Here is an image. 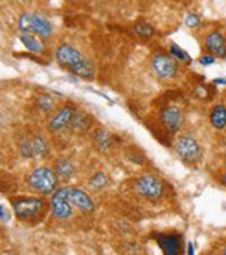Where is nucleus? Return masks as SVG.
Returning <instances> with one entry per match:
<instances>
[{
  "mask_svg": "<svg viewBox=\"0 0 226 255\" xmlns=\"http://www.w3.org/2000/svg\"><path fill=\"white\" fill-rule=\"evenodd\" d=\"M54 58L62 67L68 68L74 76L80 79H92L94 77V65L79 52V50L70 44H62L54 50Z\"/></svg>",
  "mask_w": 226,
  "mask_h": 255,
  "instance_id": "obj_1",
  "label": "nucleus"
},
{
  "mask_svg": "<svg viewBox=\"0 0 226 255\" xmlns=\"http://www.w3.org/2000/svg\"><path fill=\"white\" fill-rule=\"evenodd\" d=\"M27 184L41 195H50L56 190V186H58V174L51 168L39 166L29 174Z\"/></svg>",
  "mask_w": 226,
  "mask_h": 255,
  "instance_id": "obj_2",
  "label": "nucleus"
},
{
  "mask_svg": "<svg viewBox=\"0 0 226 255\" xmlns=\"http://www.w3.org/2000/svg\"><path fill=\"white\" fill-rule=\"evenodd\" d=\"M15 216L21 221H29L38 216L44 207V201L35 196H15L11 199Z\"/></svg>",
  "mask_w": 226,
  "mask_h": 255,
  "instance_id": "obj_3",
  "label": "nucleus"
},
{
  "mask_svg": "<svg viewBox=\"0 0 226 255\" xmlns=\"http://www.w3.org/2000/svg\"><path fill=\"white\" fill-rule=\"evenodd\" d=\"M50 212L58 219H68L73 215V204L70 201V187H61L51 193Z\"/></svg>",
  "mask_w": 226,
  "mask_h": 255,
  "instance_id": "obj_4",
  "label": "nucleus"
},
{
  "mask_svg": "<svg viewBox=\"0 0 226 255\" xmlns=\"http://www.w3.org/2000/svg\"><path fill=\"white\" fill-rule=\"evenodd\" d=\"M151 67L160 79H172L178 73L177 59L164 53H155L151 59Z\"/></svg>",
  "mask_w": 226,
  "mask_h": 255,
  "instance_id": "obj_5",
  "label": "nucleus"
},
{
  "mask_svg": "<svg viewBox=\"0 0 226 255\" xmlns=\"http://www.w3.org/2000/svg\"><path fill=\"white\" fill-rule=\"evenodd\" d=\"M175 151L186 163H196L201 157V146L192 136H181L175 143Z\"/></svg>",
  "mask_w": 226,
  "mask_h": 255,
  "instance_id": "obj_6",
  "label": "nucleus"
},
{
  "mask_svg": "<svg viewBox=\"0 0 226 255\" xmlns=\"http://www.w3.org/2000/svg\"><path fill=\"white\" fill-rule=\"evenodd\" d=\"M136 192L146 199L155 201L163 195V184L155 175L146 174L136 181Z\"/></svg>",
  "mask_w": 226,
  "mask_h": 255,
  "instance_id": "obj_7",
  "label": "nucleus"
},
{
  "mask_svg": "<svg viewBox=\"0 0 226 255\" xmlns=\"http://www.w3.org/2000/svg\"><path fill=\"white\" fill-rule=\"evenodd\" d=\"M76 109L73 106H64L56 112L47 124V128L50 133H61L62 130L68 128L71 126V121L74 118Z\"/></svg>",
  "mask_w": 226,
  "mask_h": 255,
  "instance_id": "obj_8",
  "label": "nucleus"
},
{
  "mask_svg": "<svg viewBox=\"0 0 226 255\" xmlns=\"http://www.w3.org/2000/svg\"><path fill=\"white\" fill-rule=\"evenodd\" d=\"M205 47L213 56L222 58V59L226 58V39L220 32L217 30L210 32L205 36Z\"/></svg>",
  "mask_w": 226,
  "mask_h": 255,
  "instance_id": "obj_9",
  "label": "nucleus"
},
{
  "mask_svg": "<svg viewBox=\"0 0 226 255\" xmlns=\"http://www.w3.org/2000/svg\"><path fill=\"white\" fill-rule=\"evenodd\" d=\"M161 123L171 133H177L183 126L181 111L177 106H166L161 112Z\"/></svg>",
  "mask_w": 226,
  "mask_h": 255,
  "instance_id": "obj_10",
  "label": "nucleus"
},
{
  "mask_svg": "<svg viewBox=\"0 0 226 255\" xmlns=\"http://www.w3.org/2000/svg\"><path fill=\"white\" fill-rule=\"evenodd\" d=\"M155 242L166 255H178L181 252V237L177 234H157Z\"/></svg>",
  "mask_w": 226,
  "mask_h": 255,
  "instance_id": "obj_11",
  "label": "nucleus"
},
{
  "mask_svg": "<svg viewBox=\"0 0 226 255\" xmlns=\"http://www.w3.org/2000/svg\"><path fill=\"white\" fill-rule=\"evenodd\" d=\"M70 201L74 207H77L83 213H91L95 210V204L91 196L82 189H70Z\"/></svg>",
  "mask_w": 226,
  "mask_h": 255,
  "instance_id": "obj_12",
  "label": "nucleus"
},
{
  "mask_svg": "<svg viewBox=\"0 0 226 255\" xmlns=\"http://www.w3.org/2000/svg\"><path fill=\"white\" fill-rule=\"evenodd\" d=\"M30 32L38 35L39 38H48L53 32V26L48 21V18H45L44 15L39 14H32V26H30Z\"/></svg>",
  "mask_w": 226,
  "mask_h": 255,
  "instance_id": "obj_13",
  "label": "nucleus"
},
{
  "mask_svg": "<svg viewBox=\"0 0 226 255\" xmlns=\"http://www.w3.org/2000/svg\"><path fill=\"white\" fill-rule=\"evenodd\" d=\"M38 35L32 33V32H20V39L23 42V45L29 50L30 53H39L42 52V42L36 38Z\"/></svg>",
  "mask_w": 226,
  "mask_h": 255,
  "instance_id": "obj_14",
  "label": "nucleus"
},
{
  "mask_svg": "<svg viewBox=\"0 0 226 255\" xmlns=\"http://www.w3.org/2000/svg\"><path fill=\"white\" fill-rule=\"evenodd\" d=\"M210 121L214 128H217V130L225 128L226 127V108L222 105L214 106L210 114Z\"/></svg>",
  "mask_w": 226,
  "mask_h": 255,
  "instance_id": "obj_15",
  "label": "nucleus"
},
{
  "mask_svg": "<svg viewBox=\"0 0 226 255\" xmlns=\"http://www.w3.org/2000/svg\"><path fill=\"white\" fill-rule=\"evenodd\" d=\"M30 145L33 157H45L48 154V143L44 136H35L33 139H30Z\"/></svg>",
  "mask_w": 226,
  "mask_h": 255,
  "instance_id": "obj_16",
  "label": "nucleus"
},
{
  "mask_svg": "<svg viewBox=\"0 0 226 255\" xmlns=\"http://www.w3.org/2000/svg\"><path fill=\"white\" fill-rule=\"evenodd\" d=\"M54 171H56V174H58V177H61V178H64V180H68V178H71V177H73V174H74L76 168H74V165H73L70 160H67V159H61V160L56 162V165H54Z\"/></svg>",
  "mask_w": 226,
  "mask_h": 255,
  "instance_id": "obj_17",
  "label": "nucleus"
},
{
  "mask_svg": "<svg viewBox=\"0 0 226 255\" xmlns=\"http://www.w3.org/2000/svg\"><path fill=\"white\" fill-rule=\"evenodd\" d=\"M92 137H94L95 145L100 149H104L106 151V149H109L112 146V136H110V133L106 128H97L94 131Z\"/></svg>",
  "mask_w": 226,
  "mask_h": 255,
  "instance_id": "obj_18",
  "label": "nucleus"
},
{
  "mask_svg": "<svg viewBox=\"0 0 226 255\" xmlns=\"http://www.w3.org/2000/svg\"><path fill=\"white\" fill-rule=\"evenodd\" d=\"M36 105H38V109L45 112V114H50L53 109H54V105H56V100L50 95V94H42L38 97L36 100Z\"/></svg>",
  "mask_w": 226,
  "mask_h": 255,
  "instance_id": "obj_19",
  "label": "nucleus"
},
{
  "mask_svg": "<svg viewBox=\"0 0 226 255\" xmlns=\"http://www.w3.org/2000/svg\"><path fill=\"white\" fill-rule=\"evenodd\" d=\"M88 124H89V120H88V117H86V114L85 112H79V111H76V114H74V118H73V121H71V128L77 133H80V131H83L86 127H88Z\"/></svg>",
  "mask_w": 226,
  "mask_h": 255,
  "instance_id": "obj_20",
  "label": "nucleus"
},
{
  "mask_svg": "<svg viewBox=\"0 0 226 255\" xmlns=\"http://www.w3.org/2000/svg\"><path fill=\"white\" fill-rule=\"evenodd\" d=\"M169 53H171V56H174L177 61L187 62V64L192 62V58L189 56V53L184 52V50L180 45H177V44H171V47H169Z\"/></svg>",
  "mask_w": 226,
  "mask_h": 255,
  "instance_id": "obj_21",
  "label": "nucleus"
},
{
  "mask_svg": "<svg viewBox=\"0 0 226 255\" xmlns=\"http://www.w3.org/2000/svg\"><path fill=\"white\" fill-rule=\"evenodd\" d=\"M134 32H136V35H139L140 38L148 39V38H151V36L154 35V27H152L151 24L145 23V21H139V23L134 24Z\"/></svg>",
  "mask_w": 226,
  "mask_h": 255,
  "instance_id": "obj_22",
  "label": "nucleus"
},
{
  "mask_svg": "<svg viewBox=\"0 0 226 255\" xmlns=\"http://www.w3.org/2000/svg\"><path fill=\"white\" fill-rule=\"evenodd\" d=\"M106 184H107V175L104 172H95L89 180V186L94 190H101Z\"/></svg>",
  "mask_w": 226,
  "mask_h": 255,
  "instance_id": "obj_23",
  "label": "nucleus"
},
{
  "mask_svg": "<svg viewBox=\"0 0 226 255\" xmlns=\"http://www.w3.org/2000/svg\"><path fill=\"white\" fill-rule=\"evenodd\" d=\"M30 26H32V14L23 12L18 17V30L20 32H30Z\"/></svg>",
  "mask_w": 226,
  "mask_h": 255,
  "instance_id": "obj_24",
  "label": "nucleus"
},
{
  "mask_svg": "<svg viewBox=\"0 0 226 255\" xmlns=\"http://www.w3.org/2000/svg\"><path fill=\"white\" fill-rule=\"evenodd\" d=\"M20 154H21L23 157H26V159L33 157V154H32V145H30V140H23V142L20 143Z\"/></svg>",
  "mask_w": 226,
  "mask_h": 255,
  "instance_id": "obj_25",
  "label": "nucleus"
},
{
  "mask_svg": "<svg viewBox=\"0 0 226 255\" xmlns=\"http://www.w3.org/2000/svg\"><path fill=\"white\" fill-rule=\"evenodd\" d=\"M186 26L187 27H190V29H195V27H198L199 26V23H201V17L199 15H196V14H187L186 15Z\"/></svg>",
  "mask_w": 226,
  "mask_h": 255,
  "instance_id": "obj_26",
  "label": "nucleus"
},
{
  "mask_svg": "<svg viewBox=\"0 0 226 255\" xmlns=\"http://www.w3.org/2000/svg\"><path fill=\"white\" fill-rule=\"evenodd\" d=\"M214 61H216V56H213L211 53H208V55H202V56L199 58V64H201V65H204V67L213 65V64H214Z\"/></svg>",
  "mask_w": 226,
  "mask_h": 255,
  "instance_id": "obj_27",
  "label": "nucleus"
},
{
  "mask_svg": "<svg viewBox=\"0 0 226 255\" xmlns=\"http://www.w3.org/2000/svg\"><path fill=\"white\" fill-rule=\"evenodd\" d=\"M2 222L3 224H6L8 221H9V213H8V210H6V207H5V204H2Z\"/></svg>",
  "mask_w": 226,
  "mask_h": 255,
  "instance_id": "obj_28",
  "label": "nucleus"
},
{
  "mask_svg": "<svg viewBox=\"0 0 226 255\" xmlns=\"http://www.w3.org/2000/svg\"><path fill=\"white\" fill-rule=\"evenodd\" d=\"M214 83L216 85H226V79H216Z\"/></svg>",
  "mask_w": 226,
  "mask_h": 255,
  "instance_id": "obj_29",
  "label": "nucleus"
},
{
  "mask_svg": "<svg viewBox=\"0 0 226 255\" xmlns=\"http://www.w3.org/2000/svg\"><path fill=\"white\" fill-rule=\"evenodd\" d=\"M189 254H190V255L195 254V248H193V243H192V242H189Z\"/></svg>",
  "mask_w": 226,
  "mask_h": 255,
  "instance_id": "obj_30",
  "label": "nucleus"
},
{
  "mask_svg": "<svg viewBox=\"0 0 226 255\" xmlns=\"http://www.w3.org/2000/svg\"><path fill=\"white\" fill-rule=\"evenodd\" d=\"M222 181H223V183H225V184H226V172H225V174H223V177H222Z\"/></svg>",
  "mask_w": 226,
  "mask_h": 255,
  "instance_id": "obj_31",
  "label": "nucleus"
},
{
  "mask_svg": "<svg viewBox=\"0 0 226 255\" xmlns=\"http://www.w3.org/2000/svg\"><path fill=\"white\" fill-rule=\"evenodd\" d=\"M223 254H225V255H226V248H225V249H223Z\"/></svg>",
  "mask_w": 226,
  "mask_h": 255,
  "instance_id": "obj_32",
  "label": "nucleus"
},
{
  "mask_svg": "<svg viewBox=\"0 0 226 255\" xmlns=\"http://www.w3.org/2000/svg\"><path fill=\"white\" fill-rule=\"evenodd\" d=\"M18 2H20V0H18Z\"/></svg>",
  "mask_w": 226,
  "mask_h": 255,
  "instance_id": "obj_33",
  "label": "nucleus"
}]
</instances>
